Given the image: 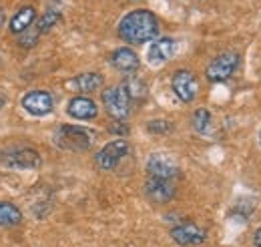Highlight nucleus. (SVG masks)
<instances>
[{
  "mask_svg": "<svg viewBox=\"0 0 261 247\" xmlns=\"http://www.w3.org/2000/svg\"><path fill=\"white\" fill-rule=\"evenodd\" d=\"M159 34V18L151 10H133L119 22V36L129 44H145Z\"/></svg>",
  "mask_w": 261,
  "mask_h": 247,
  "instance_id": "f257e3e1",
  "label": "nucleus"
},
{
  "mask_svg": "<svg viewBox=\"0 0 261 247\" xmlns=\"http://www.w3.org/2000/svg\"><path fill=\"white\" fill-rule=\"evenodd\" d=\"M55 141L61 149H66V151H87L91 149L95 135L89 129L79 125H63L57 129Z\"/></svg>",
  "mask_w": 261,
  "mask_h": 247,
  "instance_id": "f03ea898",
  "label": "nucleus"
},
{
  "mask_svg": "<svg viewBox=\"0 0 261 247\" xmlns=\"http://www.w3.org/2000/svg\"><path fill=\"white\" fill-rule=\"evenodd\" d=\"M102 105L115 121H125L130 115V98L123 87H109L102 91Z\"/></svg>",
  "mask_w": 261,
  "mask_h": 247,
  "instance_id": "7ed1b4c3",
  "label": "nucleus"
},
{
  "mask_svg": "<svg viewBox=\"0 0 261 247\" xmlns=\"http://www.w3.org/2000/svg\"><path fill=\"white\" fill-rule=\"evenodd\" d=\"M42 159L31 147H18V149H6L0 151V165L8 169H36L40 167Z\"/></svg>",
  "mask_w": 261,
  "mask_h": 247,
  "instance_id": "20e7f679",
  "label": "nucleus"
},
{
  "mask_svg": "<svg viewBox=\"0 0 261 247\" xmlns=\"http://www.w3.org/2000/svg\"><path fill=\"white\" fill-rule=\"evenodd\" d=\"M237 68H239V55L237 53H223L209 62L205 75L211 83H223L229 77H233V72Z\"/></svg>",
  "mask_w": 261,
  "mask_h": 247,
  "instance_id": "39448f33",
  "label": "nucleus"
},
{
  "mask_svg": "<svg viewBox=\"0 0 261 247\" xmlns=\"http://www.w3.org/2000/svg\"><path fill=\"white\" fill-rule=\"evenodd\" d=\"M130 151V145L125 139H117V141H111L107 143L100 151L97 153L95 161H97L98 169H105V171H111L115 169Z\"/></svg>",
  "mask_w": 261,
  "mask_h": 247,
  "instance_id": "423d86ee",
  "label": "nucleus"
},
{
  "mask_svg": "<svg viewBox=\"0 0 261 247\" xmlns=\"http://www.w3.org/2000/svg\"><path fill=\"white\" fill-rule=\"evenodd\" d=\"M171 87H173V93L179 96V101L183 103H191L195 101L197 93H199V81L197 77L187 70V68H181L173 75V81H171Z\"/></svg>",
  "mask_w": 261,
  "mask_h": 247,
  "instance_id": "0eeeda50",
  "label": "nucleus"
},
{
  "mask_svg": "<svg viewBox=\"0 0 261 247\" xmlns=\"http://www.w3.org/2000/svg\"><path fill=\"white\" fill-rule=\"evenodd\" d=\"M147 173H149V177L169 179V181H175L181 175L179 165L165 153H155L149 157V161H147Z\"/></svg>",
  "mask_w": 261,
  "mask_h": 247,
  "instance_id": "6e6552de",
  "label": "nucleus"
},
{
  "mask_svg": "<svg viewBox=\"0 0 261 247\" xmlns=\"http://www.w3.org/2000/svg\"><path fill=\"white\" fill-rule=\"evenodd\" d=\"M20 105L33 117H44V115H48L53 111L55 98H53V94L46 93V91H31V93H27L22 96Z\"/></svg>",
  "mask_w": 261,
  "mask_h": 247,
  "instance_id": "1a4fd4ad",
  "label": "nucleus"
},
{
  "mask_svg": "<svg viewBox=\"0 0 261 247\" xmlns=\"http://www.w3.org/2000/svg\"><path fill=\"white\" fill-rule=\"evenodd\" d=\"M175 181H169V179H157V177H149L147 183H145V195L157 203V205H163L169 203L173 197H175Z\"/></svg>",
  "mask_w": 261,
  "mask_h": 247,
  "instance_id": "9d476101",
  "label": "nucleus"
},
{
  "mask_svg": "<svg viewBox=\"0 0 261 247\" xmlns=\"http://www.w3.org/2000/svg\"><path fill=\"white\" fill-rule=\"evenodd\" d=\"M171 237L179 245H199L205 241V231L195 223L185 221V223H179L177 227L171 229Z\"/></svg>",
  "mask_w": 261,
  "mask_h": 247,
  "instance_id": "9b49d317",
  "label": "nucleus"
},
{
  "mask_svg": "<svg viewBox=\"0 0 261 247\" xmlns=\"http://www.w3.org/2000/svg\"><path fill=\"white\" fill-rule=\"evenodd\" d=\"M175 53H177V40L165 36V38H157V40L149 46L147 57H149V62H151V64H163V62L171 61V59L175 57Z\"/></svg>",
  "mask_w": 261,
  "mask_h": 247,
  "instance_id": "f8f14e48",
  "label": "nucleus"
},
{
  "mask_svg": "<svg viewBox=\"0 0 261 247\" xmlns=\"http://www.w3.org/2000/svg\"><path fill=\"white\" fill-rule=\"evenodd\" d=\"M66 113L72 117V119H81V121H89V119H95L98 115V109L95 105L93 98L89 96H74L68 101V107H66Z\"/></svg>",
  "mask_w": 261,
  "mask_h": 247,
  "instance_id": "ddd939ff",
  "label": "nucleus"
},
{
  "mask_svg": "<svg viewBox=\"0 0 261 247\" xmlns=\"http://www.w3.org/2000/svg\"><path fill=\"white\" fill-rule=\"evenodd\" d=\"M111 64L117 68V70H121V72H127V75H133L137 68H139V55L129 48V46H121V48H117V51H113L111 53Z\"/></svg>",
  "mask_w": 261,
  "mask_h": 247,
  "instance_id": "4468645a",
  "label": "nucleus"
},
{
  "mask_svg": "<svg viewBox=\"0 0 261 247\" xmlns=\"http://www.w3.org/2000/svg\"><path fill=\"white\" fill-rule=\"evenodd\" d=\"M102 83H105V79L98 72H81V75H76L74 79L68 81V87L85 96V94L98 91L102 87Z\"/></svg>",
  "mask_w": 261,
  "mask_h": 247,
  "instance_id": "2eb2a0df",
  "label": "nucleus"
},
{
  "mask_svg": "<svg viewBox=\"0 0 261 247\" xmlns=\"http://www.w3.org/2000/svg\"><path fill=\"white\" fill-rule=\"evenodd\" d=\"M34 18H36V10H34V6H22V8L10 18L8 29H10V32H14V34H20V32H24L27 29L33 27Z\"/></svg>",
  "mask_w": 261,
  "mask_h": 247,
  "instance_id": "dca6fc26",
  "label": "nucleus"
},
{
  "mask_svg": "<svg viewBox=\"0 0 261 247\" xmlns=\"http://www.w3.org/2000/svg\"><path fill=\"white\" fill-rule=\"evenodd\" d=\"M121 87L125 89V93L129 94L130 103H133V101H143V98L147 96V85H145V81L139 79V77H133V75L127 77Z\"/></svg>",
  "mask_w": 261,
  "mask_h": 247,
  "instance_id": "f3484780",
  "label": "nucleus"
},
{
  "mask_svg": "<svg viewBox=\"0 0 261 247\" xmlns=\"http://www.w3.org/2000/svg\"><path fill=\"white\" fill-rule=\"evenodd\" d=\"M22 221V213L16 205L8 201H0V227H12Z\"/></svg>",
  "mask_w": 261,
  "mask_h": 247,
  "instance_id": "a211bd4d",
  "label": "nucleus"
},
{
  "mask_svg": "<svg viewBox=\"0 0 261 247\" xmlns=\"http://www.w3.org/2000/svg\"><path fill=\"white\" fill-rule=\"evenodd\" d=\"M61 22V10L59 8H48L42 16H40V20H38V24H36V29L40 31V34L42 32H48L53 31L57 24Z\"/></svg>",
  "mask_w": 261,
  "mask_h": 247,
  "instance_id": "6ab92c4d",
  "label": "nucleus"
},
{
  "mask_svg": "<svg viewBox=\"0 0 261 247\" xmlns=\"http://www.w3.org/2000/svg\"><path fill=\"white\" fill-rule=\"evenodd\" d=\"M209 127H211V113L207 109H197L193 113V129L197 133L205 135L209 131Z\"/></svg>",
  "mask_w": 261,
  "mask_h": 247,
  "instance_id": "aec40b11",
  "label": "nucleus"
},
{
  "mask_svg": "<svg viewBox=\"0 0 261 247\" xmlns=\"http://www.w3.org/2000/svg\"><path fill=\"white\" fill-rule=\"evenodd\" d=\"M38 36H40V31L36 27H31V29H27L24 32L18 34V44L22 48H33L34 44L38 42Z\"/></svg>",
  "mask_w": 261,
  "mask_h": 247,
  "instance_id": "412c9836",
  "label": "nucleus"
},
{
  "mask_svg": "<svg viewBox=\"0 0 261 247\" xmlns=\"http://www.w3.org/2000/svg\"><path fill=\"white\" fill-rule=\"evenodd\" d=\"M147 129H149L151 133H155V135H165V133H169L173 127L167 123V121H163V119H155V121L149 123Z\"/></svg>",
  "mask_w": 261,
  "mask_h": 247,
  "instance_id": "4be33fe9",
  "label": "nucleus"
},
{
  "mask_svg": "<svg viewBox=\"0 0 261 247\" xmlns=\"http://www.w3.org/2000/svg\"><path fill=\"white\" fill-rule=\"evenodd\" d=\"M111 133H115V135H121V137H125L127 133H129V127L125 125V121H115V123L111 125V129H109Z\"/></svg>",
  "mask_w": 261,
  "mask_h": 247,
  "instance_id": "5701e85b",
  "label": "nucleus"
},
{
  "mask_svg": "<svg viewBox=\"0 0 261 247\" xmlns=\"http://www.w3.org/2000/svg\"><path fill=\"white\" fill-rule=\"evenodd\" d=\"M253 243H255V247H261V227L255 231V235H253Z\"/></svg>",
  "mask_w": 261,
  "mask_h": 247,
  "instance_id": "b1692460",
  "label": "nucleus"
},
{
  "mask_svg": "<svg viewBox=\"0 0 261 247\" xmlns=\"http://www.w3.org/2000/svg\"><path fill=\"white\" fill-rule=\"evenodd\" d=\"M4 22H6V18H4V12L0 10V31H2V27H4Z\"/></svg>",
  "mask_w": 261,
  "mask_h": 247,
  "instance_id": "393cba45",
  "label": "nucleus"
},
{
  "mask_svg": "<svg viewBox=\"0 0 261 247\" xmlns=\"http://www.w3.org/2000/svg\"><path fill=\"white\" fill-rule=\"evenodd\" d=\"M4 105H6V96H4V94L0 93V109H2Z\"/></svg>",
  "mask_w": 261,
  "mask_h": 247,
  "instance_id": "a878e982",
  "label": "nucleus"
}]
</instances>
